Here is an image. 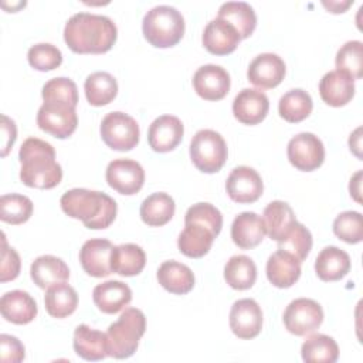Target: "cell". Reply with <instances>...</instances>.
Listing matches in <instances>:
<instances>
[{
	"label": "cell",
	"mask_w": 363,
	"mask_h": 363,
	"mask_svg": "<svg viewBox=\"0 0 363 363\" xmlns=\"http://www.w3.org/2000/svg\"><path fill=\"white\" fill-rule=\"evenodd\" d=\"M116 35V26L108 16L86 11L71 16L64 27V40L77 54L106 52L115 44Z\"/></svg>",
	"instance_id": "1"
},
{
	"label": "cell",
	"mask_w": 363,
	"mask_h": 363,
	"mask_svg": "<svg viewBox=\"0 0 363 363\" xmlns=\"http://www.w3.org/2000/svg\"><path fill=\"white\" fill-rule=\"evenodd\" d=\"M20 180L35 189H52L62 179V169L55 160L52 145L38 138H27L18 150Z\"/></svg>",
	"instance_id": "2"
},
{
	"label": "cell",
	"mask_w": 363,
	"mask_h": 363,
	"mask_svg": "<svg viewBox=\"0 0 363 363\" xmlns=\"http://www.w3.org/2000/svg\"><path fill=\"white\" fill-rule=\"evenodd\" d=\"M60 204L67 216L81 220L86 228L92 230L109 227L118 211L116 201L106 193L79 187L65 191Z\"/></svg>",
	"instance_id": "3"
},
{
	"label": "cell",
	"mask_w": 363,
	"mask_h": 363,
	"mask_svg": "<svg viewBox=\"0 0 363 363\" xmlns=\"http://www.w3.org/2000/svg\"><path fill=\"white\" fill-rule=\"evenodd\" d=\"M142 31L147 43L153 47H173L184 34V18L176 7L159 4L143 16Z\"/></svg>",
	"instance_id": "4"
},
{
	"label": "cell",
	"mask_w": 363,
	"mask_h": 363,
	"mask_svg": "<svg viewBox=\"0 0 363 363\" xmlns=\"http://www.w3.org/2000/svg\"><path fill=\"white\" fill-rule=\"evenodd\" d=\"M145 330V313L138 308H126L106 330L109 356L115 359L130 357L136 352Z\"/></svg>",
	"instance_id": "5"
},
{
	"label": "cell",
	"mask_w": 363,
	"mask_h": 363,
	"mask_svg": "<svg viewBox=\"0 0 363 363\" xmlns=\"http://www.w3.org/2000/svg\"><path fill=\"white\" fill-rule=\"evenodd\" d=\"M227 143L213 129H200L191 138L190 157L193 164L204 173L218 172L227 160Z\"/></svg>",
	"instance_id": "6"
},
{
	"label": "cell",
	"mask_w": 363,
	"mask_h": 363,
	"mask_svg": "<svg viewBox=\"0 0 363 363\" xmlns=\"http://www.w3.org/2000/svg\"><path fill=\"white\" fill-rule=\"evenodd\" d=\"M139 125L125 112H109L101 122V138L113 150H132L139 142Z\"/></svg>",
	"instance_id": "7"
},
{
	"label": "cell",
	"mask_w": 363,
	"mask_h": 363,
	"mask_svg": "<svg viewBox=\"0 0 363 363\" xmlns=\"http://www.w3.org/2000/svg\"><path fill=\"white\" fill-rule=\"evenodd\" d=\"M75 108L67 102H44L37 112V125L54 138L65 139L74 133L78 125Z\"/></svg>",
	"instance_id": "8"
},
{
	"label": "cell",
	"mask_w": 363,
	"mask_h": 363,
	"mask_svg": "<svg viewBox=\"0 0 363 363\" xmlns=\"http://www.w3.org/2000/svg\"><path fill=\"white\" fill-rule=\"evenodd\" d=\"M284 325L295 336H306L315 332L323 322L322 306L309 298H298L289 302L284 311Z\"/></svg>",
	"instance_id": "9"
},
{
	"label": "cell",
	"mask_w": 363,
	"mask_h": 363,
	"mask_svg": "<svg viewBox=\"0 0 363 363\" xmlns=\"http://www.w3.org/2000/svg\"><path fill=\"white\" fill-rule=\"evenodd\" d=\"M286 155L291 164L298 170L312 172L323 163L325 146L316 135L301 132L288 142Z\"/></svg>",
	"instance_id": "10"
},
{
	"label": "cell",
	"mask_w": 363,
	"mask_h": 363,
	"mask_svg": "<svg viewBox=\"0 0 363 363\" xmlns=\"http://www.w3.org/2000/svg\"><path fill=\"white\" fill-rule=\"evenodd\" d=\"M105 177L108 184L121 194H136L145 183V170L132 159H115L109 162Z\"/></svg>",
	"instance_id": "11"
},
{
	"label": "cell",
	"mask_w": 363,
	"mask_h": 363,
	"mask_svg": "<svg viewBox=\"0 0 363 363\" xmlns=\"http://www.w3.org/2000/svg\"><path fill=\"white\" fill-rule=\"evenodd\" d=\"M225 190L235 203H254L264 190L262 179L258 172L250 166H237L225 180Z\"/></svg>",
	"instance_id": "12"
},
{
	"label": "cell",
	"mask_w": 363,
	"mask_h": 363,
	"mask_svg": "<svg viewBox=\"0 0 363 363\" xmlns=\"http://www.w3.org/2000/svg\"><path fill=\"white\" fill-rule=\"evenodd\" d=\"M231 79L225 68L216 64L201 65L193 75V86L199 96L207 101H220L230 91Z\"/></svg>",
	"instance_id": "13"
},
{
	"label": "cell",
	"mask_w": 363,
	"mask_h": 363,
	"mask_svg": "<svg viewBox=\"0 0 363 363\" xmlns=\"http://www.w3.org/2000/svg\"><path fill=\"white\" fill-rule=\"evenodd\" d=\"M230 328L240 339L258 336L262 328V311L259 305L251 298L235 301L230 311Z\"/></svg>",
	"instance_id": "14"
},
{
	"label": "cell",
	"mask_w": 363,
	"mask_h": 363,
	"mask_svg": "<svg viewBox=\"0 0 363 363\" xmlns=\"http://www.w3.org/2000/svg\"><path fill=\"white\" fill-rule=\"evenodd\" d=\"M285 62L274 52H262L257 55L248 65V81L261 88L269 89L279 85L285 77Z\"/></svg>",
	"instance_id": "15"
},
{
	"label": "cell",
	"mask_w": 363,
	"mask_h": 363,
	"mask_svg": "<svg viewBox=\"0 0 363 363\" xmlns=\"http://www.w3.org/2000/svg\"><path fill=\"white\" fill-rule=\"evenodd\" d=\"M113 244L105 238H91L85 241L79 250V262L84 271L95 278L112 274L111 255Z\"/></svg>",
	"instance_id": "16"
},
{
	"label": "cell",
	"mask_w": 363,
	"mask_h": 363,
	"mask_svg": "<svg viewBox=\"0 0 363 363\" xmlns=\"http://www.w3.org/2000/svg\"><path fill=\"white\" fill-rule=\"evenodd\" d=\"M184 126L177 116L162 115L156 118L147 130L149 146L159 153L173 150L183 139Z\"/></svg>",
	"instance_id": "17"
},
{
	"label": "cell",
	"mask_w": 363,
	"mask_h": 363,
	"mask_svg": "<svg viewBox=\"0 0 363 363\" xmlns=\"http://www.w3.org/2000/svg\"><path fill=\"white\" fill-rule=\"evenodd\" d=\"M269 109L268 96L254 88L241 89L233 101L234 116L245 125H257L267 116Z\"/></svg>",
	"instance_id": "18"
},
{
	"label": "cell",
	"mask_w": 363,
	"mask_h": 363,
	"mask_svg": "<svg viewBox=\"0 0 363 363\" xmlns=\"http://www.w3.org/2000/svg\"><path fill=\"white\" fill-rule=\"evenodd\" d=\"M201 40L208 52L214 55H227L237 48L241 37L228 21L216 17L204 27Z\"/></svg>",
	"instance_id": "19"
},
{
	"label": "cell",
	"mask_w": 363,
	"mask_h": 363,
	"mask_svg": "<svg viewBox=\"0 0 363 363\" xmlns=\"http://www.w3.org/2000/svg\"><path fill=\"white\" fill-rule=\"evenodd\" d=\"M319 94L328 105L343 106L354 96V79L343 71H329L319 82Z\"/></svg>",
	"instance_id": "20"
},
{
	"label": "cell",
	"mask_w": 363,
	"mask_h": 363,
	"mask_svg": "<svg viewBox=\"0 0 363 363\" xmlns=\"http://www.w3.org/2000/svg\"><path fill=\"white\" fill-rule=\"evenodd\" d=\"M1 316L16 325L30 323L37 316V302L34 298L21 289L6 292L0 299Z\"/></svg>",
	"instance_id": "21"
},
{
	"label": "cell",
	"mask_w": 363,
	"mask_h": 363,
	"mask_svg": "<svg viewBox=\"0 0 363 363\" xmlns=\"http://www.w3.org/2000/svg\"><path fill=\"white\" fill-rule=\"evenodd\" d=\"M267 278L277 288H289L301 277V262L289 252L277 250L268 257Z\"/></svg>",
	"instance_id": "22"
},
{
	"label": "cell",
	"mask_w": 363,
	"mask_h": 363,
	"mask_svg": "<svg viewBox=\"0 0 363 363\" xmlns=\"http://www.w3.org/2000/svg\"><path fill=\"white\" fill-rule=\"evenodd\" d=\"M92 299L101 312L111 315L122 311L132 301V289L122 281L109 279L94 288Z\"/></svg>",
	"instance_id": "23"
},
{
	"label": "cell",
	"mask_w": 363,
	"mask_h": 363,
	"mask_svg": "<svg viewBox=\"0 0 363 363\" xmlns=\"http://www.w3.org/2000/svg\"><path fill=\"white\" fill-rule=\"evenodd\" d=\"M265 234L264 220L254 211L240 213L231 224V238L234 244L242 250L257 247L264 240Z\"/></svg>",
	"instance_id": "24"
},
{
	"label": "cell",
	"mask_w": 363,
	"mask_h": 363,
	"mask_svg": "<svg viewBox=\"0 0 363 363\" xmlns=\"http://www.w3.org/2000/svg\"><path fill=\"white\" fill-rule=\"evenodd\" d=\"M217 235L204 224L196 221H186L183 231L179 234L177 247L182 254L190 258L204 257Z\"/></svg>",
	"instance_id": "25"
},
{
	"label": "cell",
	"mask_w": 363,
	"mask_h": 363,
	"mask_svg": "<svg viewBox=\"0 0 363 363\" xmlns=\"http://www.w3.org/2000/svg\"><path fill=\"white\" fill-rule=\"evenodd\" d=\"M72 346L75 353L84 360L96 362L109 356L106 333L92 329L85 323L75 328Z\"/></svg>",
	"instance_id": "26"
},
{
	"label": "cell",
	"mask_w": 363,
	"mask_h": 363,
	"mask_svg": "<svg viewBox=\"0 0 363 363\" xmlns=\"http://www.w3.org/2000/svg\"><path fill=\"white\" fill-rule=\"evenodd\" d=\"M30 275L38 288L47 289L54 284L67 281L69 278V268L61 258L45 254L33 261Z\"/></svg>",
	"instance_id": "27"
},
{
	"label": "cell",
	"mask_w": 363,
	"mask_h": 363,
	"mask_svg": "<svg viewBox=\"0 0 363 363\" xmlns=\"http://www.w3.org/2000/svg\"><path fill=\"white\" fill-rule=\"evenodd\" d=\"M350 269V257L339 247H325L315 259L316 275L322 281H339Z\"/></svg>",
	"instance_id": "28"
},
{
	"label": "cell",
	"mask_w": 363,
	"mask_h": 363,
	"mask_svg": "<svg viewBox=\"0 0 363 363\" xmlns=\"http://www.w3.org/2000/svg\"><path fill=\"white\" fill-rule=\"evenodd\" d=\"M156 277L159 284L172 294L184 295L190 292L194 286L193 271L187 265L174 259L162 262Z\"/></svg>",
	"instance_id": "29"
},
{
	"label": "cell",
	"mask_w": 363,
	"mask_h": 363,
	"mask_svg": "<svg viewBox=\"0 0 363 363\" xmlns=\"http://www.w3.org/2000/svg\"><path fill=\"white\" fill-rule=\"evenodd\" d=\"M44 305L50 316L62 319L74 313L78 306V294L77 291L64 282H58L47 288L44 296Z\"/></svg>",
	"instance_id": "30"
},
{
	"label": "cell",
	"mask_w": 363,
	"mask_h": 363,
	"mask_svg": "<svg viewBox=\"0 0 363 363\" xmlns=\"http://www.w3.org/2000/svg\"><path fill=\"white\" fill-rule=\"evenodd\" d=\"M146 264V254L142 247L126 242L115 245L111 255L112 272H116L122 277H133L142 272Z\"/></svg>",
	"instance_id": "31"
},
{
	"label": "cell",
	"mask_w": 363,
	"mask_h": 363,
	"mask_svg": "<svg viewBox=\"0 0 363 363\" xmlns=\"http://www.w3.org/2000/svg\"><path fill=\"white\" fill-rule=\"evenodd\" d=\"M174 200L164 191L152 193L140 204V218L150 227L167 224L174 214Z\"/></svg>",
	"instance_id": "32"
},
{
	"label": "cell",
	"mask_w": 363,
	"mask_h": 363,
	"mask_svg": "<svg viewBox=\"0 0 363 363\" xmlns=\"http://www.w3.org/2000/svg\"><path fill=\"white\" fill-rule=\"evenodd\" d=\"M218 18L228 21L240 34L241 38L250 37L257 26L254 9L245 1H225L218 9Z\"/></svg>",
	"instance_id": "33"
},
{
	"label": "cell",
	"mask_w": 363,
	"mask_h": 363,
	"mask_svg": "<svg viewBox=\"0 0 363 363\" xmlns=\"http://www.w3.org/2000/svg\"><path fill=\"white\" fill-rule=\"evenodd\" d=\"M262 220L265 224L267 234L274 241H279L291 228V225L296 221L294 210L288 203L282 200L271 201L264 208Z\"/></svg>",
	"instance_id": "34"
},
{
	"label": "cell",
	"mask_w": 363,
	"mask_h": 363,
	"mask_svg": "<svg viewBox=\"0 0 363 363\" xmlns=\"http://www.w3.org/2000/svg\"><path fill=\"white\" fill-rule=\"evenodd\" d=\"M84 89L86 101L91 105L102 106L115 99L118 94V82L109 72L96 71L86 77Z\"/></svg>",
	"instance_id": "35"
},
{
	"label": "cell",
	"mask_w": 363,
	"mask_h": 363,
	"mask_svg": "<svg viewBox=\"0 0 363 363\" xmlns=\"http://www.w3.org/2000/svg\"><path fill=\"white\" fill-rule=\"evenodd\" d=\"M301 354L306 363H335L339 357V346L333 337L315 333L302 343Z\"/></svg>",
	"instance_id": "36"
},
{
	"label": "cell",
	"mask_w": 363,
	"mask_h": 363,
	"mask_svg": "<svg viewBox=\"0 0 363 363\" xmlns=\"http://www.w3.org/2000/svg\"><path fill=\"white\" fill-rule=\"evenodd\" d=\"M224 279L227 284L238 291L248 289L257 279L255 262L247 255H233L224 267Z\"/></svg>",
	"instance_id": "37"
},
{
	"label": "cell",
	"mask_w": 363,
	"mask_h": 363,
	"mask_svg": "<svg viewBox=\"0 0 363 363\" xmlns=\"http://www.w3.org/2000/svg\"><path fill=\"white\" fill-rule=\"evenodd\" d=\"M312 108L313 102L311 95L301 88L285 92L278 102V112L281 118L292 123L306 119L312 112Z\"/></svg>",
	"instance_id": "38"
},
{
	"label": "cell",
	"mask_w": 363,
	"mask_h": 363,
	"mask_svg": "<svg viewBox=\"0 0 363 363\" xmlns=\"http://www.w3.org/2000/svg\"><path fill=\"white\" fill-rule=\"evenodd\" d=\"M33 214V201L18 193L3 194L0 197V220L13 225L26 223Z\"/></svg>",
	"instance_id": "39"
},
{
	"label": "cell",
	"mask_w": 363,
	"mask_h": 363,
	"mask_svg": "<svg viewBox=\"0 0 363 363\" xmlns=\"http://www.w3.org/2000/svg\"><path fill=\"white\" fill-rule=\"evenodd\" d=\"M277 242L278 250L292 254L299 262H302L312 248V234L303 224L295 221L285 235Z\"/></svg>",
	"instance_id": "40"
},
{
	"label": "cell",
	"mask_w": 363,
	"mask_h": 363,
	"mask_svg": "<svg viewBox=\"0 0 363 363\" xmlns=\"http://www.w3.org/2000/svg\"><path fill=\"white\" fill-rule=\"evenodd\" d=\"M336 68L349 74L353 79L363 77V44L359 40L346 41L336 52Z\"/></svg>",
	"instance_id": "41"
},
{
	"label": "cell",
	"mask_w": 363,
	"mask_h": 363,
	"mask_svg": "<svg viewBox=\"0 0 363 363\" xmlns=\"http://www.w3.org/2000/svg\"><path fill=\"white\" fill-rule=\"evenodd\" d=\"M41 96L44 102L58 101V102H67L69 105L77 106L78 104L77 84L67 77L52 78L44 84Z\"/></svg>",
	"instance_id": "42"
},
{
	"label": "cell",
	"mask_w": 363,
	"mask_h": 363,
	"mask_svg": "<svg viewBox=\"0 0 363 363\" xmlns=\"http://www.w3.org/2000/svg\"><path fill=\"white\" fill-rule=\"evenodd\" d=\"M333 233L347 244H357L363 240V221L359 211H343L333 221Z\"/></svg>",
	"instance_id": "43"
},
{
	"label": "cell",
	"mask_w": 363,
	"mask_h": 363,
	"mask_svg": "<svg viewBox=\"0 0 363 363\" xmlns=\"http://www.w3.org/2000/svg\"><path fill=\"white\" fill-rule=\"evenodd\" d=\"M27 60L38 71H51L61 65L62 54L58 47L50 43H38L28 48Z\"/></svg>",
	"instance_id": "44"
},
{
	"label": "cell",
	"mask_w": 363,
	"mask_h": 363,
	"mask_svg": "<svg viewBox=\"0 0 363 363\" xmlns=\"http://www.w3.org/2000/svg\"><path fill=\"white\" fill-rule=\"evenodd\" d=\"M186 221H196L204 224L216 235H218L223 227V214L217 207L210 203H196L187 208L184 214V223Z\"/></svg>",
	"instance_id": "45"
},
{
	"label": "cell",
	"mask_w": 363,
	"mask_h": 363,
	"mask_svg": "<svg viewBox=\"0 0 363 363\" xmlns=\"http://www.w3.org/2000/svg\"><path fill=\"white\" fill-rule=\"evenodd\" d=\"M3 247H1V271H0V281H11L18 277L20 274V257L13 247L7 245L6 237L3 234Z\"/></svg>",
	"instance_id": "46"
},
{
	"label": "cell",
	"mask_w": 363,
	"mask_h": 363,
	"mask_svg": "<svg viewBox=\"0 0 363 363\" xmlns=\"http://www.w3.org/2000/svg\"><path fill=\"white\" fill-rule=\"evenodd\" d=\"M0 345L3 363H18L24 359V346L16 336L3 333L0 336Z\"/></svg>",
	"instance_id": "47"
},
{
	"label": "cell",
	"mask_w": 363,
	"mask_h": 363,
	"mask_svg": "<svg viewBox=\"0 0 363 363\" xmlns=\"http://www.w3.org/2000/svg\"><path fill=\"white\" fill-rule=\"evenodd\" d=\"M1 156H6L17 138L16 122L7 115H1Z\"/></svg>",
	"instance_id": "48"
},
{
	"label": "cell",
	"mask_w": 363,
	"mask_h": 363,
	"mask_svg": "<svg viewBox=\"0 0 363 363\" xmlns=\"http://www.w3.org/2000/svg\"><path fill=\"white\" fill-rule=\"evenodd\" d=\"M360 177H362V172H356L352 179H350V183H349V190H350V196H353V199L360 203L362 199H360Z\"/></svg>",
	"instance_id": "49"
},
{
	"label": "cell",
	"mask_w": 363,
	"mask_h": 363,
	"mask_svg": "<svg viewBox=\"0 0 363 363\" xmlns=\"http://www.w3.org/2000/svg\"><path fill=\"white\" fill-rule=\"evenodd\" d=\"M360 132H362V128H357L353 133H350V138H349L350 150H353L357 157H362V155H360V139H362Z\"/></svg>",
	"instance_id": "50"
},
{
	"label": "cell",
	"mask_w": 363,
	"mask_h": 363,
	"mask_svg": "<svg viewBox=\"0 0 363 363\" xmlns=\"http://www.w3.org/2000/svg\"><path fill=\"white\" fill-rule=\"evenodd\" d=\"M353 1H345L343 4L337 3V1H329V3H325L323 1V6H326L329 10H332V13H343L345 9H347Z\"/></svg>",
	"instance_id": "51"
}]
</instances>
